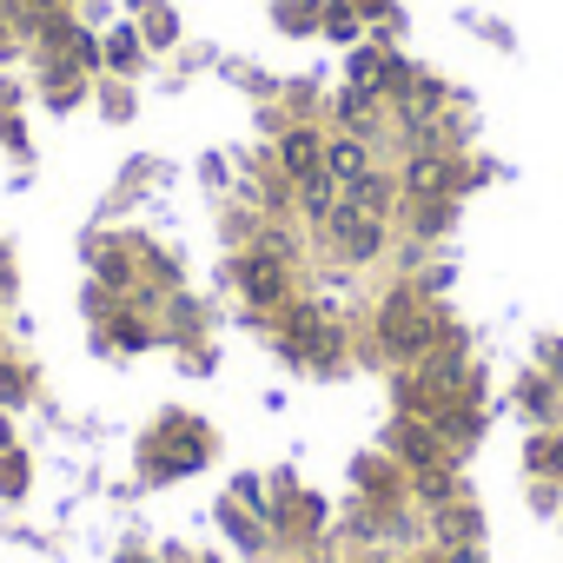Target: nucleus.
<instances>
[{
	"mask_svg": "<svg viewBox=\"0 0 563 563\" xmlns=\"http://www.w3.org/2000/svg\"><path fill=\"white\" fill-rule=\"evenodd\" d=\"M398 192L405 199H457L464 192V166L438 146H411L405 166H398Z\"/></svg>",
	"mask_w": 563,
	"mask_h": 563,
	"instance_id": "5",
	"label": "nucleus"
},
{
	"mask_svg": "<svg viewBox=\"0 0 563 563\" xmlns=\"http://www.w3.org/2000/svg\"><path fill=\"white\" fill-rule=\"evenodd\" d=\"M14 405H27V372L0 358V411H14Z\"/></svg>",
	"mask_w": 563,
	"mask_h": 563,
	"instance_id": "20",
	"label": "nucleus"
},
{
	"mask_svg": "<svg viewBox=\"0 0 563 563\" xmlns=\"http://www.w3.org/2000/svg\"><path fill=\"white\" fill-rule=\"evenodd\" d=\"M278 345H286L299 365H319V372L345 358V332H339L332 319H319L312 306H299V312L286 306V325H278Z\"/></svg>",
	"mask_w": 563,
	"mask_h": 563,
	"instance_id": "4",
	"label": "nucleus"
},
{
	"mask_svg": "<svg viewBox=\"0 0 563 563\" xmlns=\"http://www.w3.org/2000/svg\"><path fill=\"white\" fill-rule=\"evenodd\" d=\"M319 14L325 0H278V27L286 34H319Z\"/></svg>",
	"mask_w": 563,
	"mask_h": 563,
	"instance_id": "17",
	"label": "nucleus"
},
{
	"mask_svg": "<svg viewBox=\"0 0 563 563\" xmlns=\"http://www.w3.org/2000/svg\"><path fill=\"white\" fill-rule=\"evenodd\" d=\"M272 153H278V179L292 186V179H306V173L325 166V133H319V126H286Z\"/></svg>",
	"mask_w": 563,
	"mask_h": 563,
	"instance_id": "7",
	"label": "nucleus"
},
{
	"mask_svg": "<svg viewBox=\"0 0 563 563\" xmlns=\"http://www.w3.org/2000/svg\"><path fill=\"white\" fill-rule=\"evenodd\" d=\"M378 352L385 358H398V365H418L431 345H444L451 339V319L418 292V286H398V292H385V306H378Z\"/></svg>",
	"mask_w": 563,
	"mask_h": 563,
	"instance_id": "1",
	"label": "nucleus"
},
{
	"mask_svg": "<svg viewBox=\"0 0 563 563\" xmlns=\"http://www.w3.org/2000/svg\"><path fill=\"white\" fill-rule=\"evenodd\" d=\"M120 563H146V556H120Z\"/></svg>",
	"mask_w": 563,
	"mask_h": 563,
	"instance_id": "26",
	"label": "nucleus"
},
{
	"mask_svg": "<svg viewBox=\"0 0 563 563\" xmlns=\"http://www.w3.org/2000/svg\"><path fill=\"white\" fill-rule=\"evenodd\" d=\"M352 8H358L365 21H385V14H391V0H352Z\"/></svg>",
	"mask_w": 563,
	"mask_h": 563,
	"instance_id": "23",
	"label": "nucleus"
},
{
	"mask_svg": "<svg viewBox=\"0 0 563 563\" xmlns=\"http://www.w3.org/2000/svg\"><path fill=\"white\" fill-rule=\"evenodd\" d=\"M523 457H530V471H537V477H563V431H537Z\"/></svg>",
	"mask_w": 563,
	"mask_h": 563,
	"instance_id": "15",
	"label": "nucleus"
},
{
	"mask_svg": "<svg viewBox=\"0 0 563 563\" xmlns=\"http://www.w3.org/2000/svg\"><path fill=\"white\" fill-rule=\"evenodd\" d=\"M405 206H411V219H418V225H411L418 239H438V232L451 225V212H457V199H405Z\"/></svg>",
	"mask_w": 563,
	"mask_h": 563,
	"instance_id": "14",
	"label": "nucleus"
},
{
	"mask_svg": "<svg viewBox=\"0 0 563 563\" xmlns=\"http://www.w3.org/2000/svg\"><path fill=\"white\" fill-rule=\"evenodd\" d=\"M411 484H418V504H431V510H444V504H457V497H464L451 464H431V471H418Z\"/></svg>",
	"mask_w": 563,
	"mask_h": 563,
	"instance_id": "12",
	"label": "nucleus"
},
{
	"mask_svg": "<svg viewBox=\"0 0 563 563\" xmlns=\"http://www.w3.org/2000/svg\"><path fill=\"white\" fill-rule=\"evenodd\" d=\"M27 484H34V464H27V451H0V497H27Z\"/></svg>",
	"mask_w": 563,
	"mask_h": 563,
	"instance_id": "16",
	"label": "nucleus"
},
{
	"mask_svg": "<svg viewBox=\"0 0 563 563\" xmlns=\"http://www.w3.org/2000/svg\"><path fill=\"white\" fill-rule=\"evenodd\" d=\"M405 563H431V556H405Z\"/></svg>",
	"mask_w": 563,
	"mask_h": 563,
	"instance_id": "27",
	"label": "nucleus"
},
{
	"mask_svg": "<svg viewBox=\"0 0 563 563\" xmlns=\"http://www.w3.org/2000/svg\"><path fill=\"white\" fill-rule=\"evenodd\" d=\"M319 232H325V245H332V258H339V265H378V258L391 252V219L358 212L352 199H339V212H332Z\"/></svg>",
	"mask_w": 563,
	"mask_h": 563,
	"instance_id": "2",
	"label": "nucleus"
},
{
	"mask_svg": "<svg viewBox=\"0 0 563 563\" xmlns=\"http://www.w3.org/2000/svg\"><path fill=\"white\" fill-rule=\"evenodd\" d=\"M27 8H34V14H41V21H54V14H60V8H67V0H27Z\"/></svg>",
	"mask_w": 563,
	"mask_h": 563,
	"instance_id": "24",
	"label": "nucleus"
},
{
	"mask_svg": "<svg viewBox=\"0 0 563 563\" xmlns=\"http://www.w3.org/2000/svg\"><path fill=\"white\" fill-rule=\"evenodd\" d=\"M550 405H556V391H550L543 378H523V411H530V418H550Z\"/></svg>",
	"mask_w": 563,
	"mask_h": 563,
	"instance_id": "21",
	"label": "nucleus"
},
{
	"mask_svg": "<svg viewBox=\"0 0 563 563\" xmlns=\"http://www.w3.org/2000/svg\"><path fill=\"white\" fill-rule=\"evenodd\" d=\"M319 34H325V41H339V47H358V41H365V14L352 8V0H325Z\"/></svg>",
	"mask_w": 563,
	"mask_h": 563,
	"instance_id": "11",
	"label": "nucleus"
},
{
	"mask_svg": "<svg viewBox=\"0 0 563 563\" xmlns=\"http://www.w3.org/2000/svg\"><path fill=\"white\" fill-rule=\"evenodd\" d=\"M140 54H146V47H140V27H113V41L100 47V60H107L113 74H140Z\"/></svg>",
	"mask_w": 563,
	"mask_h": 563,
	"instance_id": "13",
	"label": "nucleus"
},
{
	"mask_svg": "<svg viewBox=\"0 0 563 563\" xmlns=\"http://www.w3.org/2000/svg\"><path fill=\"white\" fill-rule=\"evenodd\" d=\"M113 345H120V352H146V345H153V325L133 319V312H120V319H113Z\"/></svg>",
	"mask_w": 563,
	"mask_h": 563,
	"instance_id": "19",
	"label": "nucleus"
},
{
	"mask_svg": "<svg viewBox=\"0 0 563 563\" xmlns=\"http://www.w3.org/2000/svg\"><path fill=\"white\" fill-rule=\"evenodd\" d=\"M0 286H8V278H0Z\"/></svg>",
	"mask_w": 563,
	"mask_h": 563,
	"instance_id": "28",
	"label": "nucleus"
},
{
	"mask_svg": "<svg viewBox=\"0 0 563 563\" xmlns=\"http://www.w3.org/2000/svg\"><path fill=\"white\" fill-rule=\"evenodd\" d=\"M385 451L405 464V477H418V471H431V464H451V457H444V444H438V431H431V418H405V411H398V424H391Z\"/></svg>",
	"mask_w": 563,
	"mask_h": 563,
	"instance_id": "6",
	"label": "nucleus"
},
{
	"mask_svg": "<svg viewBox=\"0 0 563 563\" xmlns=\"http://www.w3.org/2000/svg\"><path fill=\"white\" fill-rule=\"evenodd\" d=\"M8 444H14V431H8V418H0V451H8Z\"/></svg>",
	"mask_w": 563,
	"mask_h": 563,
	"instance_id": "25",
	"label": "nucleus"
},
{
	"mask_svg": "<svg viewBox=\"0 0 563 563\" xmlns=\"http://www.w3.org/2000/svg\"><path fill=\"white\" fill-rule=\"evenodd\" d=\"M232 490H239V504H252V510H265V490H258V477H239ZM265 517H272V510H265Z\"/></svg>",
	"mask_w": 563,
	"mask_h": 563,
	"instance_id": "22",
	"label": "nucleus"
},
{
	"mask_svg": "<svg viewBox=\"0 0 563 563\" xmlns=\"http://www.w3.org/2000/svg\"><path fill=\"white\" fill-rule=\"evenodd\" d=\"M140 34H146V47H173V41H179V21H173V8H159V0H153Z\"/></svg>",
	"mask_w": 563,
	"mask_h": 563,
	"instance_id": "18",
	"label": "nucleus"
},
{
	"mask_svg": "<svg viewBox=\"0 0 563 563\" xmlns=\"http://www.w3.org/2000/svg\"><path fill=\"white\" fill-rule=\"evenodd\" d=\"M232 286H239L245 312H286L292 306V265L272 258L265 245H245V258L232 265Z\"/></svg>",
	"mask_w": 563,
	"mask_h": 563,
	"instance_id": "3",
	"label": "nucleus"
},
{
	"mask_svg": "<svg viewBox=\"0 0 563 563\" xmlns=\"http://www.w3.org/2000/svg\"><path fill=\"white\" fill-rule=\"evenodd\" d=\"M339 199H345V192H339V179H332L325 166H319V173H306V179H292V206H299V219H306V225H325V219L339 212Z\"/></svg>",
	"mask_w": 563,
	"mask_h": 563,
	"instance_id": "9",
	"label": "nucleus"
},
{
	"mask_svg": "<svg viewBox=\"0 0 563 563\" xmlns=\"http://www.w3.org/2000/svg\"><path fill=\"white\" fill-rule=\"evenodd\" d=\"M345 199H352L358 212H378V219H391V206H398L405 192H398V173H385V166H372L365 179H352V186H345Z\"/></svg>",
	"mask_w": 563,
	"mask_h": 563,
	"instance_id": "10",
	"label": "nucleus"
},
{
	"mask_svg": "<svg viewBox=\"0 0 563 563\" xmlns=\"http://www.w3.org/2000/svg\"><path fill=\"white\" fill-rule=\"evenodd\" d=\"M372 166H378V159H372V133H352V126H345V133H325V173L339 179V192H345L352 179H365Z\"/></svg>",
	"mask_w": 563,
	"mask_h": 563,
	"instance_id": "8",
	"label": "nucleus"
}]
</instances>
